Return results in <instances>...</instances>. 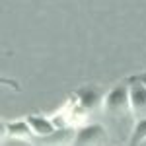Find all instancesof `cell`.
<instances>
[{"instance_id":"cell-3","label":"cell","mask_w":146,"mask_h":146,"mask_svg":"<svg viewBox=\"0 0 146 146\" xmlns=\"http://www.w3.org/2000/svg\"><path fill=\"white\" fill-rule=\"evenodd\" d=\"M107 140V131L101 127V125H88V127H82L76 138H74V144L78 146H86V144H100Z\"/></svg>"},{"instance_id":"cell-4","label":"cell","mask_w":146,"mask_h":146,"mask_svg":"<svg viewBox=\"0 0 146 146\" xmlns=\"http://www.w3.org/2000/svg\"><path fill=\"white\" fill-rule=\"evenodd\" d=\"M27 123H29L31 131H33V136H39V138H47V136H51L56 131L55 121L47 119L43 115H29Z\"/></svg>"},{"instance_id":"cell-6","label":"cell","mask_w":146,"mask_h":146,"mask_svg":"<svg viewBox=\"0 0 146 146\" xmlns=\"http://www.w3.org/2000/svg\"><path fill=\"white\" fill-rule=\"evenodd\" d=\"M78 98H80V105L84 109H96L101 103V92L96 90V88H82L78 92Z\"/></svg>"},{"instance_id":"cell-9","label":"cell","mask_w":146,"mask_h":146,"mask_svg":"<svg viewBox=\"0 0 146 146\" xmlns=\"http://www.w3.org/2000/svg\"><path fill=\"white\" fill-rule=\"evenodd\" d=\"M144 144H146V140H144Z\"/></svg>"},{"instance_id":"cell-7","label":"cell","mask_w":146,"mask_h":146,"mask_svg":"<svg viewBox=\"0 0 146 146\" xmlns=\"http://www.w3.org/2000/svg\"><path fill=\"white\" fill-rule=\"evenodd\" d=\"M146 140V117L144 119H136L133 133H131V144H144Z\"/></svg>"},{"instance_id":"cell-2","label":"cell","mask_w":146,"mask_h":146,"mask_svg":"<svg viewBox=\"0 0 146 146\" xmlns=\"http://www.w3.org/2000/svg\"><path fill=\"white\" fill-rule=\"evenodd\" d=\"M129 100H131V111L136 119L146 117V86L140 80L133 76L129 80Z\"/></svg>"},{"instance_id":"cell-8","label":"cell","mask_w":146,"mask_h":146,"mask_svg":"<svg viewBox=\"0 0 146 146\" xmlns=\"http://www.w3.org/2000/svg\"><path fill=\"white\" fill-rule=\"evenodd\" d=\"M136 78H138V80H140V82L146 86V74H140V76H136Z\"/></svg>"},{"instance_id":"cell-5","label":"cell","mask_w":146,"mask_h":146,"mask_svg":"<svg viewBox=\"0 0 146 146\" xmlns=\"http://www.w3.org/2000/svg\"><path fill=\"white\" fill-rule=\"evenodd\" d=\"M6 131H8V135H10L12 138H20V140H29V138L33 136V131H31V127L27 123V119H25V121L8 123L6 125Z\"/></svg>"},{"instance_id":"cell-1","label":"cell","mask_w":146,"mask_h":146,"mask_svg":"<svg viewBox=\"0 0 146 146\" xmlns=\"http://www.w3.org/2000/svg\"><path fill=\"white\" fill-rule=\"evenodd\" d=\"M105 111L113 117H121L131 111V100H129V86H115L107 96H105Z\"/></svg>"}]
</instances>
